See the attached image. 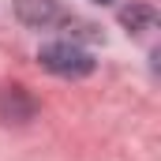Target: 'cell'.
Returning a JSON list of instances; mask_svg holds the SVG:
<instances>
[{"label": "cell", "instance_id": "1", "mask_svg": "<svg viewBox=\"0 0 161 161\" xmlns=\"http://www.w3.org/2000/svg\"><path fill=\"white\" fill-rule=\"evenodd\" d=\"M38 60H41L45 71L64 75V79H82V75L94 71V56L86 49H79L75 41H49V45H41Z\"/></svg>", "mask_w": 161, "mask_h": 161}, {"label": "cell", "instance_id": "2", "mask_svg": "<svg viewBox=\"0 0 161 161\" xmlns=\"http://www.w3.org/2000/svg\"><path fill=\"white\" fill-rule=\"evenodd\" d=\"M34 116V101L26 97L23 86H0V120L4 124H23Z\"/></svg>", "mask_w": 161, "mask_h": 161}, {"label": "cell", "instance_id": "3", "mask_svg": "<svg viewBox=\"0 0 161 161\" xmlns=\"http://www.w3.org/2000/svg\"><path fill=\"white\" fill-rule=\"evenodd\" d=\"M15 11H19V19L26 26H49L60 15L56 0H15Z\"/></svg>", "mask_w": 161, "mask_h": 161}, {"label": "cell", "instance_id": "4", "mask_svg": "<svg viewBox=\"0 0 161 161\" xmlns=\"http://www.w3.org/2000/svg\"><path fill=\"white\" fill-rule=\"evenodd\" d=\"M120 19H124V26H131V30H139V23H146V26L154 23V11H150V8H127V11H124Z\"/></svg>", "mask_w": 161, "mask_h": 161}, {"label": "cell", "instance_id": "5", "mask_svg": "<svg viewBox=\"0 0 161 161\" xmlns=\"http://www.w3.org/2000/svg\"><path fill=\"white\" fill-rule=\"evenodd\" d=\"M94 4H113V0H94Z\"/></svg>", "mask_w": 161, "mask_h": 161}]
</instances>
